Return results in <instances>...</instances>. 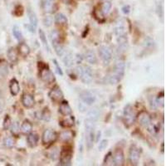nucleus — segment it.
<instances>
[{"instance_id": "1", "label": "nucleus", "mask_w": 166, "mask_h": 166, "mask_svg": "<svg viewBox=\"0 0 166 166\" xmlns=\"http://www.w3.org/2000/svg\"><path fill=\"white\" fill-rule=\"evenodd\" d=\"M126 64L124 61H118L114 67V69L106 76V82L110 84L119 83L125 75Z\"/></svg>"}, {"instance_id": "2", "label": "nucleus", "mask_w": 166, "mask_h": 166, "mask_svg": "<svg viewBox=\"0 0 166 166\" xmlns=\"http://www.w3.org/2000/svg\"><path fill=\"white\" fill-rule=\"evenodd\" d=\"M85 126H86V144L88 150L93 147V144L95 142V124L96 122L91 121L90 120L86 119L85 121Z\"/></svg>"}, {"instance_id": "3", "label": "nucleus", "mask_w": 166, "mask_h": 166, "mask_svg": "<svg viewBox=\"0 0 166 166\" xmlns=\"http://www.w3.org/2000/svg\"><path fill=\"white\" fill-rule=\"evenodd\" d=\"M38 69L41 79L47 83H52L55 81L54 74L44 62H38Z\"/></svg>"}, {"instance_id": "4", "label": "nucleus", "mask_w": 166, "mask_h": 166, "mask_svg": "<svg viewBox=\"0 0 166 166\" xmlns=\"http://www.w3.org/2000/svg\"><path fill=\"white\" fill-rule=\"evenodd\" d=\"M73 150L71 146H64L60 152V165H71Z\"/></svg>"}, {"instance_id": "5", "label": "nucleus", "mask_w": 166, "mask_h": 166, "mask_svg": "<svg viewBox=\"0 0 166 166\" xmlns=\"http://www.w3.org/2000/svg\"><path fill=\"white\" fill-rule=\"evenodd\" d=\"M76 72L78 73V76L81 77V80L86 84H89L92 82L93 74L91 68L87 66H80L76 68Z\"/></svg>"}, {"instance_id": "6", "label": "nucleus", "mask_w": 166, "mask_h": 166, "mask_svg": "<svg viewBox=\"0 0 166 166\" xmlns=\"http://www.w3.org/2000/svg\"><path fill=\"white\" fill-rule=\"evenodd\" d=\"M135 113L134 111L133 107L131 105H126V107L124 109V112H123V119H124V122L129 127L132 126L135 120Z\"/></svg>"}, {"instance_id": "7", "label": "nucleus", "mask_w": 166, "mask_h": 166, "mask_svg": "<svg viewBox=\"0 0 166 166\" xmlns=\"http://www.w3.org/2000/svg\"><path fill=\"white\" fill-rule=\"evenodd\" d=\"M98 52H99V56L101 58V61H103V63L105 65H108L112 59V53L110 48L105 46H101L98 49Z\"/></svg>"}, {"instance_id": "8", "label": "nucleus", "mask_w": 166, "mask_h": 166, "mask_svg": "<svg viewBox=\"0 0 166 166\" xmlns=\"http://www.w3.org/2000/svg\"><path fill=\"white\" fill-rule=\"evenodd\" d=\"M58 138L57 133L55 132L54 130H51V129H47L44 130L43 136H42V141L43 144H50L52 143H53Z\"/></svg>"}, {"instance_id": "9", "label": "nucleus", "mask_w": 166, "mask_h": 166, "mask_svg": "<svg viewBox=\"0 0 166 166\" xmlns=\"http://www.w3.org/2000/svg\"><path fill=\"white\" fill-rule=\"evenodd\" d=\"M48 96L52 101L58 102V101H61L63 99V93H62L60 87L58 86V85H56L49 91Z\"/></svg>"}, {"instance_id": "10", "label": "nucleus", "mask_w": 166, "mask_h": 166, "mask_svg": "<svg viewBox=\"0 0 166 166\" xmlns=\"http://www.w3.org/2000/svg\"><path fill=\"white\" fill-rule=\"evenodd\" d=\"M137 120L144 128H149L152 124L151 117L150 116V114L144 111L140 112V114L137 116Z\"/></svg>"}, {"instance_id": "11", "label": "nucleus", "mask_w": 166, "mask_h": 166, "mask_svg": "<svg viewBox=\"0 0 166 166\" xmlns=\"http://www.w3.org/2000/svg\"><path fill=\"white\" fill-rule=\"evenodd\" d=\"M141 158V150L136 145H131L129 153V159L132 165H137Z\"/></svg>"}, {"instance_id": "12", "label": "nucleus", "mask_w": 166, "mask_h": 166, "mask_svg": "<svg viewBox=\"0 0 166 166\" xmlns=\"http://www.w3.org/2000/svg\"><path fill=\"white\" fill-rule=\"evenodd\" d=\"M80 98L85 105H92L96 101V96L95 95L89 90H83L80 94Z\"/></svg>"}, {"instance_id": "13", "label": "nucleus", "mask_w": 166, "mask_h": 166, "mask_svg": "<svg viewBox=\"0 0 166 166\" xmlns=\"http://www.w3.org/2000/svg\"><path fill=\"white\" fill-rule=\"evenodd\" d=\"M124 159H125V156H124L123 150L121 149H117L112 156L113 165L116 166L122 165L123 163H124Z\"/></svg>"}, {"instance_id": "14", "label": "nucleus", "mask_w": 166, "mask_h": 166, "mask_svg": "<svg viewBox=\"0 0 166 166\" xmlns=\"http://www.w3.org/2000/svg\"><path fill=\"white\" fill-rule=\"evenodd\" d=\"M22 104L26 108H32V107H33L34 104H35L34 98H33L32 95L25 93V94L22 95Z\"/></svg>"}, {"instance_id": "15", "label": "nucleus", "mask_w": 166, "mask_h": 166, "mask_svg": "<svg viewBox=\"0 0 166 166\" xmlns=\"http://www.w3.org/2000/svg\"><path fill=\"white\" fill-rule=\"evenodd\" d=\"M59 112L61 113L62 116H67L72 114V108L68 104V102L66 101H61L59 105Z\"/></svg>"}, {"instance_id": "16", "label": "nucleus", "mask_w": 166, "mask_h": 166, "mask_svg": "<svg viewBox=\"0 0 166 166\" xmlns=\"http://www.w3.org/2000/svg\"><path fill=\"white\" fill-rule=\"evenodd\" d=\"M9 90H10L12 96H16L19 93V91H20L19 82L15 78H13V79H12L10 81V83H9Z\"/></svg>"}, {"instance_id": "17", "label": "nucleus", "mask_w": 166, "mask_h": 166, "mask_svg": "<svg viewBox=\"0 0 166 166\" xmlns=\"http://www.w3.org/2000/svg\"><path fill=\"white\" fill-rule=\"evenodd\" d=\"M52 46L54 47L55 52L57 53V55L59 57H62V55L64 54V52H65V50H64L63 46L60 43V39L52 40Z\"/></svg>"}, {"instance_id": "18", "label": "nucleus", "mask_w": 166, "mask_h": 166, "mask_svg": "<svg viewBox=\"0 0 166 166\" xmlns=\"http://www.w3.org/2000/svg\"><path fill=\"white\" fill-rule=\"evenodd\" d=\"M74 124H75V118H74V116H71V115L67 116V118L60 121V126L63 128L72 127L74 126Z\"/></svg>"}, {"instance_id": "19", "label": "nucleus", "mask_w": 166, "mask_h": 166, "mask_svg": "<svg viewBox=\"0 0 166 166\" xmlns=\"http://www.w3.org/2000/svg\"><path fill=\"white\" fill-rule=\"evenodd\" d=\"M100 115H101V112L98 110L97 108H93L90 110L88 113H87V120H90L91 121H94V122H96L97 120L99 119L100 117Z\"/></svg>"}, {"instance_id": "20", "label": "nucleus", "mask_w": 166, "mask_h": 166, "mask_svg": "<svg viewBox=\"0 0 166 166\" xmlns=\"http://www.w3.org/2000/svg\"><path fill=\"white\" fill-rule=\"evenodd\" d=\"M85 59L87 60V62H89L90 64H96L97 63V58L93 51H87L85 53Z\"/></svg>"}, {"instance_id": "21", "label": "nucleus", "mask_w": 166, "mask_h": 166, "mask_svg": "<svg viewBox=\"0 0 166 166\" xmlns=\"http://www.w3.org/2000/svg\"><path fill=\"white\" fill-rule=\"evenodd\" d=\"M38 140H39V137L38 135H37L36 133H29L28 136L27 138V141H28V144L30 147H36L37 144L38 143Z\"/></svg>"}, {"instance_id": "22", "label": "nucleus", "mask_w": 166, "mask_h": 166, "mask_svg": "<svg viewBox=\"0 0 166 166\" xmlns=\"http://www.w3.org/2000/svg\"><path fill=\"white\" fill-rule=\"evenodd\" d=\"M18 53L23 58L28 57L30 53V47L24 43H21L18 45Z\"/></svg>"}, {"instance_id": "23", "label": "nucleus", "mask_w": 166, "mask_h": 166, "mask_svg": "<svg viewBox=\"0 0 166 166\" xmlns=\"http://www.w3.org/2000/svg\"><path fill=\"white\" fill-rule=\"evenodd\" d=\"M62 61L64 62L66 67H72L74 62L73 56L71 52H64V54L62 55Z\"/></svg>"}, {"instance_id": "24", "label": "nucleus", "mask_w": 166, "mask_h": 166, "mask_svg": "<svg viewBox=\"0 0 166 166\" xmlns=\"http://www.w3.org/2000/svg\"><path fill=\"white\" fill-rule=\"evenodd\" d=\"M28 19L29 22H30V24L33 26L34 28H36L37 26V23H38V19H37L36 13L32 9H28Z\"/></svg>"}, {"instance_id": "25", "label": "nucleus", "mask_w": 166, "mask_h": 166, "mask_svg": "<svg viewBox=\"0 0 166 166\" xmlns=\"http://www.w3.org/2000/svg\"><path fill=\"white\" fill-rule=\"evenodd\" d=\"M115 33H116L117 37L126 36V28L125 25L122 24V23L118 24L116 27V28H115Z\"/></svg>"}, {"instance_id": "26", "label": "nucleus", "mask_w": 166, "mask_h": 166, "mask_svg": "<svg viewBox=\"0 0 166 166\" xmlns=\"http://www.w3.org/2000/svg\"><path fill=\"white\" fill-rule=\"evenodd\" d=\"M33 130V125L28 120H24L21 126V131L23 134H29Z\"/></svg>"}, {"instance_id": "27", "label": "nucleus", "mask_w": 166, "mask_h": 166, "mask_svg": "<svg viewBox=\"0 0 166 166\" xmlns=\"http://www.w3.org/2000/svg\"><path fill=\"white\" fill-rule=\"evenodd\" d=\"M7 58L13 63L18 61V52H17L15 48L11 47V48L8 49V51H7Z\"/></svg>"}, {"instance_id": "28", "label": "nucleus", "mask_w": 166, "mask_h": 166, "mask_svg": "<svg viewBox=\"0 0 166 166\" xmlns=\"http://www.w3.org/2000/svg\"><path fill=\"white\" fill-rule=\"evenodd\" d=\"M54 21L57 24H67V18L63 13H59L55 16Z\"/></svg>"}, {"instance_id": "29", "label": "nucleus", "mask_w": 166, "mask_h": 166, "mask_svg": "<svg viewBox=\"0 0 166 166\" xmlns=\"http://www.w3.org/2000/svg\"><path fill=\"white\" fill-rule=\"evenodd\" d=\"M13 37L18 40L19 43H21L22 39H23L22 32H21V30H20V28H18V26H14L13 28Z\"/></svg>"}, {"instance_id": "30", "label": "nucleus", "mask_w": 166, "mask_h": 166, "mask_svg": "<svg viewBox=\"0 0 166 166\" xmlns=\"http://www.w3.org/2000/svg\"><path fill=\"white\" fill-rule=\"evenodd\" d=\"M38 34H39V37L40 40L42 41V43L44 45V47L47 48V50L49 52L50 51V48H49V46H48V43H47V37H46V34L43 32V29H39L38 31Z\"/></svg>"}, {"instance_id": "31", "label": "nucleus", "mask_w": 166, "mask_h": 166, "mask_svg": "<svg viewBox=\"0 0 166 166\" xmlns=\"http://www.w3.org/2000/svg\"><path fill=\"white\" fill-rule=\"evenodd\" d=\"M72 137H73V134L70 130H65V131L61 132V135H60V138L61 139V141H64V142H67Z\"/></svg>"}, {"instance_id": "32", "label": "nucleus", "mask_w": 166, "mask_h": 166, "mask_svg": "<svg viewBox=\"0 0 166 166\" xmlns=\"http://www.w3.org/2000/svg\"><path fill=\"white\" fill-rule=\"evenodd\" d=\"M93 15H94L95 18L99 22H102L105 21V17H104V13L101 12V10H98V9H95L93 12Z\"/></svg>"}, {"instance_id": "33", "label": "nucleus", "mask_w": 166, "mask_h": 166, "mask_svg": "<svg viewBox=\"0 0 166 166\" xmlns=\"http://www.w3.org/2000/svg\"><path fill=\"white\" fill-rule=\"evenodd\" d=\"M53 4H52V1L51 0H43V7L45 10V12H51L52 9Z\"/></svg>"}, {"instance_id": "34", "label": "nucleus", "mask_w": 166, "mask_h": 166, "mask_svg": "<svg viewBox=\"0 0 166 166\" xmlns=\"http://www.w3.org/2000/svg\"><path fill=\"white\" fill-rule=\"evenodd\" d=\"M111 7H112V5L111 2H105L104 4H102L101 10L104 14H107V13H109L110 11H111Z\"/></svg>"}, {"instance_id": "35", "label": "nucleus", "mask_w": 166, "mask_h": 166, "mask_svg": "<svg viewBox=\"0 0 166 166\" xmlns=\"http://www.w3.org/2000/svg\"><path fill=\"white\" fill-rule=\"evenodd\" d=\"M4 144L7 148H13L14 146V141L12 137H6L4 140Z\"/></svg>"}, {"instance_id": "36", "label": "nucleus", "mask_w": 166, "mask_h": 166, "mask_svg": "<svg viewBox=\"0 0 166 166\" xmlns=\"http://www.w3.org/2000/svg\"><path fill=\"white\" fill-rule=\"evenodd\" d=\"M11 131L12 133L14 135H18L19 132H20V129H19V127H18V123L15 122L11 124Z\"/></svg>"}, {"instance_id": "37", "label": "nucleus", "mask_w": 166, "mask_h": 166, "mask_svg": "<svg viewBox=\"0 0 166 166\" xmlns=\"http://www.w3.org/2000/svg\"><path fill=\"white\" fill-rule=\"evenodd\" d=\"M10 126H11V118L7 115L4 120V129L7 130L8 128H10Z\"/></svg>"}, {"instance_id": "38", "label": "nucleus", "mask_w": 166, "mask_h": 166, "mask_svg": "<svg viewBox=\"0 0 166 166\" xmlns=\"http://www.w3.org/2000/svg\"><path fill=\"white\" fill-rule=\"evenodd\" d=\"M23 11H24V9H23V7H22V5H18L15 7L14 14L17 17H20V16H22L23 14Z\"/></svg>"}, {"instance_id": "39", "label": "nucleus", "mask_w": 166, "mask_h": 166, "mask_svg": "<svg viewBox=\"0 0 166 166\" xmlns=\"http://www.w3.org/2000/svg\"><path fill=\"white\" fill-rule=\"evenodd\" d=\"M107 144H108V141L107 140H103V141H101L100 142V144H99V150L100 151H102V150H104L105 148H106V146H107Z\"/></svg>"}, {"instance_id": "40", "label": "nucleus", "mask_w": 166, "mask_h": 166, "mask_svg": "<svg viewBox=\"0 0 166 166\" xmlns=\"http://www.w3.org/2000/svg\"><path fill=\"white\" fill-rule=\"evenodd\" d=\"M53 63H54L55 67H56V70H57V72H58L60 76H63V72H62V70H61V67L59 66L58 61H57L56 59H53Z\"/></svg>"}, {"instance_id": "41", "label": "nucleus", "mask_w": 166, "mask_h": 166, "mask_svg": "<svg viewBox=\"0 0 166 166\" xmlns=\"http://www.w3.org/2000/svg\"><path fill=\"white\" fill-rule=\"evenodd\" d=\"M150 106H151L152 109H157L159 107V104H158V102H157V100H156V98L152 97L150 100Z\"/></svg>"}, {"instance_id": "42", "label": "nucleus", "mask_w": 166, "mask_h": 166, "mask_svg": "<svg viewBox=\"0 0 166 166\" xmlns=\"http://www.w3.org/2000/svg\"><path fill=\"white\" fill-rule=\"evenodd\" d=\"M154 40L150 38V37H148L147 39H145V42H144V45H145V47H150L152 46H154Z\"/></svg>"}, {"instance_id": "43", "label": "nucleus", "mask_w": 166, "mask_h": 166, "mask_svg": "<svg viewBox=\"0 0 166 166\" xmlns=\"http://www.w3.org/2000/svg\"><path fill=\"white\" fill-rule=\"evenodd\" d=\"M52 18H48V17L45 18V19H44V21H43L44 25L46 26V27H49V26L52 25Z\"/></svg>"}, {"instance_id": "44", "label": "nucleus", "mask_w": 166, "mask_h": 166, "mask_svg": "<svg viewBox=\"0 0 166 166\" xmlns=\"http://www.w3.org/2000/svg\"><path fill=\"white\" fill-rule=\"evenodd\" d=\"M130 11V7L129 5H125L124 7H122V12L125 13V14H128Z\"/></svg>"}, {"instance_id": "45", "label": "nucleus", "mask_w": 166, "mask_h": 166, "mask_svg": "<svg viewBox=\"0 0 166 166\" xmlns=\"http://www.w3.org/2000/svg\"><path fill=\"white\" fill-rule=\"evenodd\" d=\"M158 13H159V17L163 18V13H164V10H163V7L161 4H159L158 5Z\"/></svg>"}, {"instance_id": "46", "label": "nucleus", "mask_w": 166, "mask_h": 166, "mask_svg": "<svg viewBox=\"0 0 166 166\" xmlns=\"http://www.w3.org/2000/svg\"><path fill=\"white\" fill-rule=\"evenodd\" d=\"M26 27L29 29V31H30L31 33H35V28H34L33 26H32L30 24V25H26Z\"/></svg>"}, {"instance_id": "47", "label": "nucleus", "mask_w": 166, "mask_h": 166, "mask_svg": "<svg viewBox=\"0 0 166 166\" xmlns=\"http://www.w3.org/2000/svg\"><path fill=\"white\" fill-rule=\"evenodd\" d=\"M111 155V152H109L108 154L105 155V159H104V165H105V162H107V161H108L109 157H110Z\"/></svg>"}, {"instance_id": "48", "label": "nucleus", "mask_w": 166, "mask_h": 166, "mask_svg": "<svg viewBox=\"0 0 166 166\" xmlns=\"http://www.w3.org/2000/svg\"><path fill=\"white\" fill-rule=\"evenodd\" d=\"M2 110H3V104H2V102L0 101V112L2 111Z\"/></svg>"}, {"instance_id": "49", "label": "nucleus", "mask_w": 166, "mask_h": 166, "mask_svg": "<svg viewBox=\"0 0 166 166\" xmlns=\"http://www.w3.org/2000/svg\"><path fill=\"white\" fill-rule=\"evenodd\" d=\"M51 1H52V0H51Z\"/></svg>"}]
</instances>
